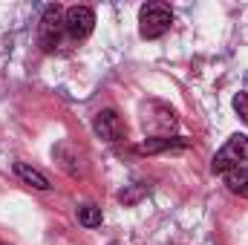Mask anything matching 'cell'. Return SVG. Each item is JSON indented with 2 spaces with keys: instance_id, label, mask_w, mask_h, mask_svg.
Instances as JSON below:
<instances>
[{
  "instance_id": "cell-1",
  "label": "cell",
  "mask_w": 248,
  "mask_h": 245,
  "mask_svg": "<svg viewBox=\"0 0 248 245\" xmlns=\"http://www.w3.org/2000/svg\"><path fill=\"white\" fill-rule=\"evenodd\" d=\"M170 23H173V12L165 3H147L139 12V35L147 38V41L162 38L170 29Z\"/></svg>"
},
{
  "instance_id": "cell-2",
  "label": "cell",
  "mask_w": 248,
  "mask_h": 245,
  "mask_svg": "<svg viewBox=\"0 0 248 245\" xmlns=\"http://www.w3.org/2000/svg\"><path fill=\"white\" fill-rule=\"evenodd\" d=\"M246 162H248V136L237 133V136H231V138L222 144V150L214 156V162H211V170L225 176L228 170H234V168H243Z\"/></svg>"
},
{
  "instance_id": "cell-3",
  "label": "cell",
  "mask_w": 248,
  "mask_h": 245,
  "mask_svg": "<svg viewBox=\"0 0 248 245\" xmlns=\"http://www.w3.org/2000/svg\"><path fill=\"white\" fill-rule=\"evenodd\" d=\"M63 9L58 3L46 6L44 15H41V29H38V41H41V49L44 52H55L61 46V38H63Z\"/></svg>"
},
{
  "instance_id": "cell-4",
  "label": "cell",
  "mask_w": 248,
  "mask_h": 245,
  "mask_svg": "<svg viewBox=\"0 0 248 245\" xmlns=\"http://www.w3.org/2000/svg\"><path fill=\"white\" fill-rule=\"evenodd\" d=\"M95 26V12L90 6H69L63 12V29L72 41H84Z\"/></svg>"
},
{
  "instance_id": "cell-5",
  "label": "cell",
  "mask_w": 248,
  "mask_h": 245,
  "mask_svg": "<svg viewBox=\"0 0 248 245\" xmlns=\"http://www.w3.org/2000/svg\"><path fill=\"white\" fill-rule=\"evenodd\" d=\"M93 127H95V133L104 141H122L124 136H127V124L122 122V116L116 110H101L95 116V124Z\"/></svg>"
},
{
  "instance_id": "cell-6",
  "label": "cell",
  "mask_w": 248,
  "mask_h": 245,
  "mask_svg": "<svg viewBox=\"0 0 248 245\" xmlns=\"http://www.w3.org/2000/svg\"><path fill=\"white\" fill-rule=\"evenodd\" d=\"M15 176H17V179H20L23 184L35 187V190H49V179H46L41 170L29 168L26 162H17V165H15Z\"/></svg>"
},
{
  "instance_id": "cell-7",
  "label": "cell",
  "mask_w": 248,
  "mask_h": 245,
  "mask_svg": "<svg viewBox=\"0 0 248 245\" xmlns=\"http://www.w3.org/2000/svg\"><path fill=\"white\" fill-rule=\"evenodd\" d=\"M225 184H228L231 193L248 199V168H234V170H228V173H225Z\"/></svg>"
},
{
  "instance_id": "cell-8",
  "label": "cell",
  "mask_w": 248,
  "mask_h": 245,
  "mask_svg": "<svg viewBox=\"0 0 248 245\" xmlns=\"http://www.w3.org/2000/svg\"><path fill=\"white\" fill-rule=\"evenodd\" d=\"M153 110H156V116H150V127H153V130H159V133L176 130V116H173V110H168V107H162V104H153Z\"/></svg>"
},
{
  "instance_id": "cell-9",
  "label": "cell",
  "mask_w": 248,
  "mask_h": 245,
  "mask_svg": "<svg viewBox=\"0 0 248 245\" xmlns=\"http://www.w3.org/2000/svg\"><path fill=\"white\" fill-rule=\"evenodd\" d=\"M187 138H147L139 150L141 153H162V150H173V147H187Z\"/></svg>"
},
{
  "instance_id": "cell-10",
  "label": "cell",
  "mask_w": 248,
  "mask_h": 245,
  "mask_svg": "<svg viewBox=\"0 0 248 245\" xmlns=\"http://www.w3.org/2000/svg\"><path fill=\"white\" fill-rule=\"evenodd\" d=\"M101 219H104L101 208H95V205H84V208H78V222H81L84 228H98Z\"/></svg>"
},
{
  "instance_id": "cell-11",
  "label": "cell",
  "mask_w": 248,
  "mask_h": 245,
  "mask_svg": "<svg viewBox=\"0 0 248 245\" xmlns=\"http://www.w3.org/2000/svg\"><path fill=\"white\" fill-rule=\"evenodd\" d=\"M234 110H237V116L248 124V92H237V95H234Z\"/></svg>"
}]
</instances>
